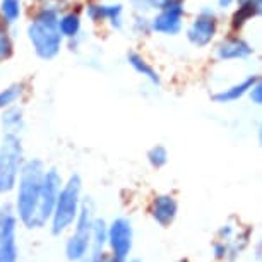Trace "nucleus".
I'll return each mask as SVG.
<instances>
[{
    "mask_svg": "<svg viewBox=\"0 0 262 262\" xmlns=\"http://www.w3.org/2000/svg\"><path fill=\"white\" fill-rule=\"evenodd\" d=\"M45 171V163L38 158L24 161L21 171H19L16 184V216L26 228H34Z\"/></svg>",
    "mask_w": 262,
    "mask_h": 262,
    "instance_id": "nucleus-1",
    "label": "nucleus"
},
{
    "mask_svg": "<svg viewBox=\"0 0 262 262\" xmlns=\"http://www.w3.org/2000/svg\"><path fill=\"white\" fill-rule=\"evenodd\" d=\"M58 9L43 7L36 12L28 26V38L34 48V53L43 60H52L62 48L63 36L58 29Z\"/></svg>",
    "mask_w": 262,
    "mask_h": 262,
    "instance_id": "nucleus-2",
    "label": "nucleus"
},
{
    "mask_svg": "<svg viewBox=\"0 0 262 262\" xmlns=\"http://www.w3.org/2000/svg\"><path fill=\"white\" fill-rule=\"evenodd\" d=\"M81 192H82V180L77 173L71 175L66 184L62 185L58 192L55 207H53L50 217L52 233L58 236L63 231H67L77 220L79 209H81Z\"/></svg>",
    "mask_w": 262,
    "mask_h": 262,
    "instance_id": "nucleus-3",
    "label": "nucleus"
},
{
    "mask_svg": "<svg viewBox=\"0 0 262 262\" xmlns=\"http://www.w3.org/2000/svg\"><path fill=\"white\" fill-rule=\"evenodd\" d=\"M24 163L23 142L19 134H4L0 142V194L16 189L19 171Z\"/></svg>",
    "mask_w": 262,
    "mask_h": 262,
    "instance_id": "nucleus-4",
    "label": "nucleus"
},
{
    "mask_svg": "<svg viewBox=\"0 0 262 262\" xmlns=\"http://www.w3.org/2000/svg\"><path fill=\"white\" fill-rule=\"evenodd\" d=\"M95 221V209L93 202H81L77 220L74 221L76 230L66 244V255L71 262H81L91 250V228Z\"/></svg>",
    "mask_w": 262,
    "mask_h": 262,
    "instance_id": "nucleus-5",
    "label": "nucleus"
},
{
    "mask_svg": "<svg viewBox=\"0 0 262 262\" xmlns=\"http://www.w3.org/2000/svg\"><path fill=\"white\" fill-rule=\"evenodd\" d=\"M62 189V177L55 168L45 171L43 177V185H41V194H39V204L36 220H34V228H43L47 223H50V217L55 207L58 192Z\"/></svg>",
    "mask_w": 262,
    "mask_h": 262,
    "instance_id": "nucleus-6",
    "label": "nucleus"
},
{
    "mask_svg": "<svg viewBox=\"0 0 262 262\" xmlns=\"http://www.w3.org/2000/svg\"><path fill=\"white\" fill-rule=\"evenodd\" d=\"M134 244V230L127 217H117L106 228V245L117 260L125 262Z\"/></svg>",
    "mask_w": 262,
    "mask_h": 262,
    "instance_id": "nucleus-7",
    "label": "nucleus"
},
{
    "mask_svg": "<svg viewBox=\"0 0 262 262\" xmlns=\"http://www.w3.org/2000/svg\"><path fill=\"white\" fill-rule=\"evenodd\" d=\"M184 4L182 0H166L151 21V29L156 33L175 36L182 31V19H184Z\"/></svg>",
    "mask_w": 262,
    "mask_h": 262,
    "instance_id": "nucleus-8",
    "label": "nucleus"
},
{
    "mask_svg": "<svg viewBox=\"0 0 262 262\" xmlns=\"http://www.w3.org/2000/svg\"><path fill=\"white\" fill-rule=\"evenodd\" d=\"M217 31L216 16L211 9H202L192 24L187 29V38L194 47H207L214 39Z\"/></svg>",
    "mask_w": 262,
    "mask_h": 262,
    "instance_id": "nucleus-9",
    "label": "nucleus"
},
{
    "mask_svg": "<svg viewBox=\"0 0 262 262\" xmlns=\"http://www.w3.org/2000/svg\"><path fill=\"white\" fill-rule=\"evenodd\" d=\"M179 212V204H177L175 197L170 194L156 195L151 204V216L158 225L163 228H168L177 217Z\"/></svg>",
    "mask_w": 262,
    "mask_h": 262,
    "instance_id": "nucleus-10",
    "label": "nucleus"
},
{
    "mask_svg": "<svg viewBox=\"0 0 262 262\" xmlns=\"http://www.w3.org/2000/svg\"><path fill=\"white\" fill-rule=\"evenodd\" d=\"M252 53H254V48L238 36L225 39L216 48V57L220 60H244V58H249Z\"/></svg>",
    "mask_w": 262,
    "mask_h": 262,
    "instance_id": "nucleus-11",
    "label": "nucleus"
},
{
    "mask_svg": "<svg viewBox=\"0 0 262 262\" xmlns=\"http://www.w3.org/2000/svg\"><path fill=\"white\" fill-rule=\"evenodd\" d=\"M86 14L91 21H110L113 28L120 29L123 24V9L120 4H112V6H100V4H91L86 9Z\"/></svg>",
    "mask_w": 262,
    "mask_h": 262,
    "instance_id": "nucleus-12",
    "label": "nucleus"
},
{
    "mask_svg": "<svg viewBox=\"0 0 262 262\" xmlns=\"http://www.w3.org/2000/svg\"><path fill=\"white\" fill-rule=\"evenodd\" d=\"M257 81H259V77L257 76H249V77H245L244 81H240V82L233 84V86L226 88V90H221L220 93H216V95L212 96V100H214L216 103L236 101V100H240V98H244Z\"/></svg>",
    "mask_w": 262,
    "mask_h": 262,
    "instance_id": "nucleus-13",
    "label": "nucleus"
},
{
    "mask_svg": "<svg viewBox=\"0 0 262 262\" xmlns=\"http://www.w3.org/2000/svg\"><path fill=\"white\" fill-rule=\"evenodd\" d=\"M238 2V11L233 16V28H242L249 19L255 17L260 12L262 0H236Z\"/></svg>",
    "mask_w": 262,
    "mask_h": 262,
    "instance_id": "nucleus-14",
    "label": "nucleus"
},
{
    "mask_svg": "<svg viewBox=\"0 0 262 262\" xmlns=\"http://www.w3.org/2000/svg\"><path fill=\"white\" fill-rule=\"evenodd\" d=\"M23 125H24V117H23L21 108H17L14 105L9 108H4V113H2L4 134H19Z\"/></svg>",
    "mask_w": 262,
    "mask_h": 262,
    "instance_id": "nucleus-15",
    "label": "nucleus"
},
{
    "mask_svg": "<svg viewBox=\"0 0 262 262\" xmlns=\"http://www.w3.org/2000/svg\"><path fill=\"white\" fill-rule=\"evenodd\" d=\"M17 231V216L11 207L0 206V242L14 238Z\"/></svg>",
    "mask_w": 262,
    "mask_h": 262,
    "instance_id": "nucleus-16",
    "label": "nucleus"
},
{
    "mask_svg": "<svg viewBox=\"0 0 262 262\" xmlns=\"http://www.w3.org/2000/svg\"><path fill=\"white\" fill-rule=\"evenodd\" d=\"M127 60H128V63H130V67L134 69L137 74H141L142 77H146L147 81L152 82V84H160V76H158V72L146 62V58H142L139 55V53L130 52L127 55Z\"/></svg>",
    "mask_w": 262,
    "mask_h": 262,
    "instance_id": "nucleus-17",
    "label": "nucleus"
},
{
    "mask_svg": "<svg viewBox=\"0 0 262 262\" xmlns=\"http://www.w3.org/2000/svg\"><path fill=\"white\" fill-rule=\"evenodd\" d=\"M58 29L63 38H76L81 31V16L77 12H67L58 17Z\"/></svg>",
    "mask_w": 262,
    "mask_h": 262,
    "instance_id": "nucleus-18",
    "label": "nucleus"
},
{
    "mask_svg": "<svg viewBox=\"0 0 262 262\" xmlns=\"http://www.w3.org/2000/svg\"><path fill=\"white\" fill-rule=\"evenodd\" d=\"M0 14L6 24H14L21 17V0H2Z\"/></svg>",
    "mask_w": 262,
    "mask_h": 262,
    "instance_id": "nucleus-19",
    "label": "nucleus"
},
{
    "mask_svg": "<svg viewBox=\"0 0 262 262\" xmlns=\"http://www.w3.org/2000/svg\"><path fill=\"white\" fill-rule=\"evenodd\" d=\"M23 93H24V84H12V86L0 91V110L16 105V101L23 96Z\"/></svg>",
    "mask_w": 262,
    "mask_h": 262,
    "instance_id": "nucleus-20",
    "label": "nucleus"
},
{
    "mask_svg": "<svg viewBox=\"0 0 262 262\" xmlns=\"http://www.w3.org/2000/svg\"><path fill=\"white\" fill-rule=\"evenodd\" d=\"M19 260V247L14 238L0 242V262H17Z\"/></svg>",
    "mask_w": 262,
    "mask_h": 262,
    "instance_id": "nucleus-21",
    "label": "nucleus"
},
{
    "mask_svg": "<svg viewBox=\"0 0 262 262\" xmlns=\"http://www.w3.org/2000/svg\"><path fill=\"white\" fill-rule=\"evenodd\" d=\"M12 55V39L6 24L0 23V62L7 60Z\"/></svg>",
    "mask_w": 262,
    "mask_h": 262,
    "instance_id": "nucleus-22",
    "label": "nucleus"
},
{
    "mask_svg": "<svg viewBox=\"0 0 262 262\" xmlns=\"http://www.w3.org/2000/svg\"><path fill=\"white\" fill-rule=\"evenodd\" d=\"M147 160H149L151 166H155V168L165 166L166 163H168V151H166V147H163V146L151 147L149 152H147Z\"/></svg>",
    "mask_w": 262,
    "mask_h": 262,
    "instance_id": "nucleus-23",
    "label": "nucleus"
},
{
    "mask_svg": "<svg viewBox=\"0 0 262 262\" xmlns=\"http://www.w3.org/2000/svg\"><path fill=\"white\" fill-rule=\"evenodd\" d=\"M166 0H130L132 7L139 12H149V11H160Z\"/></svg>",
    "mask_w": 262,
    "mask_h": 262,
    "instance_id": "nucleus-24",
    "label": "nucleus"
},
{
    "mask_svg": "<svg viewBox=\"0 0 262 262\" xmlns=\"http://www.w3.org/2000/svg\"><path fill=\"white\" fill-rule=\"evenodd\" d=\"M212 254H214L216 259H226L228 255V242H223V240H217L212 244Z\"/></svg>",
    "mask_w": 262,
    "mask_h": 262,
    "instance_id": "nucleus-25",
    "label": "nucleus"
},
{
    "mask_svg": "<svg viewBox=\"0 0 262 262\" xmlns=\"http://www.w3.org/2000/svg\"><path fill=\"white\" fill-rule=\"evenodd\" d=\"M247 95H249L250 101L254 103V105H260V103H262V84H260V79L250 88Z\"/></svg>",
    "mask_w": 262,
    "mask_h": 262,
    "instance_id": "nucleus-26",
    "label": "nucleus"
},
{
    "mask_svg": "<svg viewBox=\"0 0 262 262\" xmlns=\"http://www.w3.org/2000/svg\"><path fill=\"white\" fill-rule=\"evenodd\" d=\"M217 236H220V240H223V242H230L235 236V228L231 225L221 226L220 231H217Z\"/></svg>",
    "mask_w": 262,
    "mask_h": 262,
    "instance_id": "nucleus-27",
    "label": "nucleus"
},
{
    "mask_svg": "<svg viewBox=\"0 0 262 262\" xmlns=\"http://www.w3.org/2000/svg\"><path fill=\"white\" fill-rule=\"evenodd\" d=\"M233 2L235 0H217V6H220L221 9H226V7H230Z\"/></svg>",
    "mask_w": 262,
    "mask_h": 262,
    "instance_id": "nucleus-28",
    "label": "nucleus"
},
{
    "mask_svg": "<svg viewBox=\"0 0 262 262\" xmlns=\"http://www.w3.org/2000/svg\"><path fill=\"white\" fill-rule=\"evenodd\" d=\"M125 262H141V260H139V259H130V260H128V259H127Z\"/></svg>",
    "mask_w": 262,
    "mask_h": 262,
    "instance_id": "nucleus-29",
    "label": "nucleus"
},
{
    "mask_svg": "<svg viewBox=\"0 0 262 262\" xmlns=\"http://www.w3.org/2000/svg\"><path fill=\"white\" fill-rule=\"evenodd\" d=\"M179 262H190V260H189V259H180Z\"/></svg>",
    "mask_w": 262,
    "mask_h": 262,
    "instance_id": "nucleus-30",
    "label": "nucleus"
}]
</instances>
